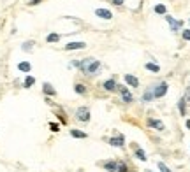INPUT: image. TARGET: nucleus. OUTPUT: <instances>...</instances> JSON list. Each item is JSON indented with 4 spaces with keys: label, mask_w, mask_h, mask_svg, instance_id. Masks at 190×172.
Segmentation results:
<instances>
[{
    "label": "nucleus",
    "mask_w": 190,
    "mask_h": 172,
    "mask_svg": "<svg viewBox=\"0 0 190 172\" xmlns=\"http://www.w3.org/2000/svg\"><path fill=\"white\" fill-rule=\"evenodd\" d=\"M81 69V72L86 76H93L97 74L99 69H100V62L99 60H95V58H84V60H81L79 65H78Z\"/></svg>",
    "instance_id": "obj_1"
},
{
    "label": "nucleus",
    "mask_w": 190,
    "mask_h": 172,
    "mask_svg": "<svg viewBox=\"0 0 190 172\" xmlns=\"http://www.w3.org/2000/svg\"><path fill=\"white\" fill-rule=\"evenodd\" d=\"M76 118L79 119V121H84V123H86V121H90V109L88 107H79V109L76 111Z\"/></svg>",
    "instance_id": "obj_2"
},
{
    "label": "nucleus",
    "mask_w": 190,
    "mask_h": 172,
    "mask_svg": "<svg viewBox=\"0 0 190 172\" xmlns=\"http://www.w3.org/2000/svg\"><path fill=\"white\" fill-rule=\"evenodd\" d=\"M167 83H159L157 86H153V95H155V98H160V97H164L166 93H167Z\"/></svg>",
    "instance_id": "obj_3"
},
{
    "label": "nucleus",
    "mask_w": 190,
    "mask_h": 172,
    "mask_svg": "<svg viewBox=\"0 0 190 172\" xmlns=\"http://www.w3.org/2000/svg\"><path fill=\"white\" fill-rule=\"evenodd\" d=\"M118 91H120V97H122V100L123 102H127V104H130V102L134 100V97H132V93L127 90V86H120L118 88Z\"/></svg>",
    "instance_id": "obj_4"
},
{
    "label": "nucleus",
    "mask_w": 190,
    "mask_h": 172,
    "mask_svg": "<svg viewBox=\"0 0 190 172\" xmlns=\"http://www.w3.org/2000/svg\"><path fill=\"white\" fill-rule=\"evenodd\" d=\"M111 146H115V148H123V144H125V137L123 135H116V137H111L109 141Z\"/></svg>",
    "instance_id": "obj_5"
},
{
    "label": "nucleus",
    "mask_w": 190,
    "mask_h": 172,
    "mask_svg": "<svg viewBox=\"0 0 190 172\" xmlns=\"http://www.w3.org/2000/svg\"><path fill=\"white\" fill-rule=\"evenodd\" d=\"M164 18H166V21L171 25V30H172V32H178V28L183 27V23H181V21H176V19L172 18V16H164Z\"/></svg>",
    "instance_id": "obj_6"
},
{
    "label": "nucleus",
    "mask_w": 190,
    "mask_h": 172,
    "mask_svg": "<svg viewBox=\"0 0 190 172\" xmlns=\"http://www.w3.org/2000/svg\"><path fill=\"white\" fill-rule=\"evenodd\" d=\"M123 79H125V83H127L128 86H134V88H137V86H139V79H137L136 76H132V74H125Z\"/></svg>",
    "instance_id": "obj_7"
},
{
    "label": "nucleus",
    "mask_w": 190,
    "mask_h": 172,
    "mask_svg": "<svg viewBox=\"0 0 190 172\" xmlns=\"http://www.w3.org/2000/svg\"><path fill=\"white\" fill-rule=\"evenodd\" d=\"M148 125H150L151 128H155V130H159V132H162L164 128H166V127H164V123L160 121V119H153V118H150V119H148Z\"/></svg>",
    "instance_id": "obj_8"
},
{
    "label": "nucleus",
    "mask_w": 190,
    "mask_h": 172,
    "mask_svg": "<svg viewBox=\"0 0 190 172\" xmlns=\"http://www.w3.org/2000/svg\"><path fill=\"white\" fill-rule=\"evenodd\" d=\"M86 42H69L65 44V51H72V49H84Z\"/></svg>",
    "instance_id": "obj_9"
},
{
    "label": "nucleus",
    "mask_w": 190,
    "mask_h": 172,
    "mask_svg": "<svg viewBox=\"0 0 190 172\" xmlns=\"http://www.w3.org/2000/svg\"><path fill=\"white\" fill-rule=\"evenodd\" d=\"M95 16H99V18H102V19H111L113 18V13L107 11V9H97L95 11Z\"/></svg>",
    "instance_id": "obj_10"
},
{
    "label": "nucleus",
    "mask_w": 190,
    "mask_h": 172,
    "mask_svg": "<svg viewBox=\"0 0 190 172\" xmlns=\"http://www.w3.org/2000/svg\"><path fill=\"white\" fill-rule=\"evenodd\" d=\"M134 154H136V156L141 160V162H146V158H148V156H146V153H144V149H141L137 144H134Z\"/></svg>",
    "instance_id": "obj_11"
},
{
    "label": "nucleus",
    "mask_w": 190,
    "mask_h": 172,
    "mask_svg": "<svg viewBox=\"0 0 190 172\" xmlns=\"http://www.w3.org/2000/svg\"><path fill=\"white\" fill-rule=\"evenodd\" d=\"M42 91H44V95H48V97H55V95H57L55 88L49 83H44V84H42Z\"/></svg>",
    "instance_id": "obj_12"
},
{
    "label": "nucleus",
    "mask_w": 190,
    "mask_h": 172,
    "mask_svg": "<svg viewBox=\"0 0 190 172\" xmlns=\"http://www.w3.org/2000/svg\"><path fill=\"white\" fill-rule=\"evenodd\" d=\"M104 90H107V91H115V90H116V83H115V79H107V81H104Z\"/></svg>",
    "instance_id": "obj_13"
},
{
    "label": "nucleus",
    "mask_w": 190,
    "mask_h": 172,
    "mask_svg": "<svg viewBox=\"0 0 190 172\" xmlns=\"http://www.w3.org/2000/svg\"><path fill=\"white\" fill-rule=\"evenodd\" d=\"M155 98V95H153V88H148L144 93H143V102H150V100H153Z\"/></svg>",
    "instance_id": "obj_14"
},
{
    "label": "nucleus",
    "mask_w": 190,
    "mask_h": 172,
    "mask_svg": "<svg viewBox=\"0 0 190 172\" xmlns=\"http://www.w3.org/2000/svg\"><path fill=\"white\" fill-rule=\"evenodd\" d=\"M146 70H150V72H153V74H157V72H160V67L157 65V63H151V62H148L146 63Z\"/></svg>",
    "instance_id": "obj_15"
},
{
    "label": "nucleus",
    "mask_w": 190,
    "mask_h": 172,
    "mask_svg": "<svg viewBox=\"0 0 190 172\" xmlns=\"http://www.w3.org/2000/svg\"><path fill=\"white\" fill-rule=\"evenodd\" d=\"M34 84H35V77L27 76V77H25V83H23V86H25V88H32Z\"/></svg>",
    "instance_id": "obj_16"
},
{
    "label": "nucleus",
    "mask_w": 190,
    "mask_h": 172,
    "mask_svg": "<svg viewBox=\"0 0 190 172\" xmlns=\"http://www.w3.org/2000/svg\"><path fill=\"white\" fill-rule=\"evenodd\" d=\"M18 69L21 72H30L32 70V65L28 62H21V63H18Z\"/></svg>",
    "instance_id": "obj_17"
},
{
    "label": "nucleus",
    "mask_w": 190,
    "mask_h": 172,
    "mask_svg": "<svg viewBox=\"0 0 190 172\" xmlns=\"http://www.w3.org/2000/svg\"><path fill=\"white\" fill-rule=\"evenodd\" d=\"M71 135L76 137V139H86V133L81 132V130H74V128L71 130Z\"/></svg>",
    "instance_id": "obj_18"
},
{
    "label": "nucleus",
    "mask_w": 190,
    "mask_h": 172,
    "mask_svg": "<svg viewBox=\"0 0 190 172\" xmlns=\"http://www.w3.org/2000/svg\"><path fill=\"white\" fill-rule=\"evenodd\" d=\"M74 91L79 93V95H84V93H86V88H84V84L78 83V84H74Z\"/></svg>",
    "instance_id": "obj_19"
},
{
    "label": "nucleus",
    "mask_w": 190,
    "mask_h": 172,
    "mask_svg": "<svg viewBox=\"0 0 190 172\" xmlns=\"http://www.w3.org/2000/svg\"><path fill=\"white\" fill-rule=\"evenodd\" d=\"M21 49L23 51H32V49H34V40H27V42H23V46H21Z\"/></svg>",
    "instance_id": "obj_20"
},
{
    "label": "nucleus",
    "mask_w": 190,
    "mask_h": 172,
    "mask_svg": "<svg viewBox=\"0 0 190 172\" xmlns=\"http://www.w3.org/2000/svg\"><path fill=\"white\" fill-rule=\"evenodd\" d=\"M104 167H106V170H109V172H116V162H106L104 163Z\"/></svg>",
    "instance_id": "obj_21"
},
{
    "label": "nucleus",
    "mask_w": 190,
    "mask_h": 172,
    "mask_svg": "<svg viewBox=\"0 0 190 172\" xmlns=\"http://www.w3.org/2000/svg\"><path fill=\"white\" fill-rule=\"evenodd\" d=\"M155 13H157V14H164V16H166V13H167V9H166V5L159 4V5H155Z\"/></svg>",
    "instance_id": "obj_22"
},
{
    "label": "nucleus",
    "mask_w": 190,
    "mask_h": 172,
    "mask_svg": "<svg viewBox=\"0 0 190 172\" xmlns=\"http://www.w3.org/2000/svg\"><path fill=\"white\" fill-rule=\"evenodd\" d=\"M116 172H128L127 170V163H125V162L116 163Z\"/></svg>",
    "instance_id": "obj_23"
},
{
    "label": "nucleus",
    "mask_w": 190,
    "mask_h": 172,
    "mask_svg": "<svg viewBox=\"0 0 190 172\" xmlns=\"http://www.w3.org/2000/svg\"><path fill=\"white\" fill-rule=\"evenodd\" d=\"M46 40H48V42H58V40H60V35H58V34H49V35L46 37Z\"/></svg>",
    "instance_id": "obj_24"
},
{
    "label": "nucleus",
    "mask_w": 190,
    "mask_h": 172,
    "mask_svg": "<svg viewBox=\"0 0 190 172\" xmlns=\"http://www.w3.org/2000/svg\"><path fill=\"white\" fill-rule=\"evenodd\" d=\"M178 107H180V112H181V114H187V109H185V98H181V100L178 102Z\"/></svg>",
    "instance_id": "obj_25"
},
{
    "label": "nucleus",
    "mask_w": 190,
    "mask_h": 172,
    "mask_svg": "<svg viewBox=\"0 0 190 172\" xmlns=\"http://www.w3.org/2000/svg\"><path fill=\"white\" fill-rule=\"evenodd\" d=\"M159 169H160V172H172L171 169H169L167 165H164L162 162H159Z\"/></svg>",
    "instance_id": "obj_26"
},
{
    "label": "nucleus",
    "mask_w": 190,
    "mask_h": 172,
    "mask_svg": "<svg viewBox=\"0 0 190 172\" xmlns=\"http://www.w3.org/2000/svg\"><path fill=\"white\" fill-rule=\"evenodd\" d=\"M49 128H51V132H58V130H60V125L58 123H49Z\"/></svg>",
    "instance_id": "obj_27"
},
{
    "label": "nucleus",
    "mask_w": 190,
    "mask_h": 172,
    "mask_svg": "<svg viewBox=\"0 0 190 172\" xmlns=\"http://www.w3.org/2000/svg\"><path fill=\"white\" fill-rule=\"evenodd\" d=\"M183 98H185V102H190V86L187 88V91H185V97H183Z\"/></svg>",
    "instance_id": "obj_28"
},
{
    "label": "nucleus",
    "mask_w": 190,
    "mask_h": 172,
    "mask_svg": "<svg viewBox=\"0 0 190 172\" xmlns=\"http://www.w3.org/2000/svg\"><path fill=\"white\" fill-rule=\"evenodd\" d=\"M183 39L190 40V30H183Z\"/></svg>",
    "instance_id": "obj_29"
},
{
    "label": "nucleus",
    "mask_w": 190,
    "mask_h": 172,
    "mask_svg": "<svg viewBox=\"0 0 190 172\" xmlns=\"http://www.w3.org/2000/svg\"><path fill=\"white\" fill-rule=\"evenodd\" d=\"M113 4H115V5H122V4H123V0H113Z\"/></svg>",
    "instance_id": "obj_30"
},
{
    "label": "nucleus",
    "mask_w": 190,
    "mask_h": 172,
    "mask_svg": "<svg viewBox=\"0 0 190 172\" xmlns=\"http://www.w3.org/2000/svg\"><path fill=\"white\" fill-rule=\"evenodd\" d=\"M39 2H41V0H30L28 4H30V5H37V4H39Z\"/></svg>",
    "instance_id": "obj_31"
},
{
    "label": "nucleus",
    "mask_w": 190,
    "mask_h": 172,
    "mask_svg": "<svg viewBox=\"0 0 190 172\" xmlns=\"http://www.w3.org/2000/svg\"><path fill=\"white\" fill-rule=\"evenodd\" d=\"M187 128L190 130V119H187Z\"/></svg>",
    "instance_id": "obj_32"
},
{
    "label": "nucleus",
    "mask_w": 190,
    "mask_h": 172,
    "mask_svg": "<svg viewBox=\"0 0 190 172\" xmlns=\"http://www.w3.org/2000/svg\"><path fill=\"white\" fill-rule=\"evenodd\" d=\"M146 172H151V170H146Z\"/></svg>",
    "instance_id": "obj_33"
}]
</instances>
